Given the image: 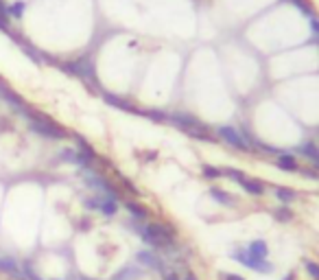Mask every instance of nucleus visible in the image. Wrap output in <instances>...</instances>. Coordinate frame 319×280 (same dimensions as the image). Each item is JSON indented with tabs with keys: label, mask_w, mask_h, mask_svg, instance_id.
Instances as JSON below:
<instances>
[{
	"label": "nucleus",
	"mask_w": 319,
	"mask_h": 280,
	"mask_svg": "<svg viewBox=\"0 0 319 280\" xmlns=\"http://www.w3.org/2000/svg\"><path fill=\"white\" fill-rule=\"evenodd\" d=\"M310 29H313V33L319 37V20H317V18H313V20H310Z\"/></svg>",
	"instance_id": "obj_28"
},
{
	"label": "nucleus",
	"mask_w": 319,
	"mask_h": 280,
	"mask_svg": "<svg viewBox=\"0 0 319 280\" xmlns=\"http://www.w3.org/2000/svg\"><path fill=\"white\" fill-rule=\"evenodd\" d=\"M223 175H227L230 179H234V182H238V184H243V179H245V173L240 169H232V166H227V169H223Z\"/></svg>",
	"instance_id": "obj_21"
},
{
	"label": "nucleus",
	"mask_w": 319,
	"mask_h": 280,
	"mask_svg": "<svg viewBox=\"0 0 319 280\" xmlns=\"http://www.w3.org/2000/svg\"><path fill=\"white\" fill-rule=\"evenodd\" d=\"M297 153H302L304 158H308L310 162H315V164L319 166V149L315 147L313 142H302L300 147H297Z\"/></svg>",
	"instance_id": "obj_13"
},
{
	"label": "nucleus",
	"mask_w": 319,
	"mask_h": 280,
	"mask_svg": "<svg viewBox=\"0 0 319 280\" xmlns=\"http://www.w3.org/2000/svg\"><path fill=\"white\" fill-rule=\"evenodd\" d=\"M302 175H306V177H310V179H319V175L313 173V169H304L302 171Z\"/></svg>",
	"instance_id": "obj_29"
},
{
	"label": "nucleus",
	"mask_w": 319,
	"mask_h": 280,
	"mask_svg": "<svg viewBox=\"0 0 319 280\" xmlns=\"http://www.w3.org/2000/svg\"><path fill=\"white\" fill-rule=\"evenodd\" d=\"M275 195H278V199L282 201V204H291V201H295V197H297L293 188H284V186L275 188Z\"/></svg>",
	"instance_id": "obj_17"
},
{
	"label": "nucleus",
	"mask_w": 319,
	"mask_h": 280,
	"mask_svg": "<svg viewBox=\"0 0 319 280\" xmlns=\"http://www.w3.org/2000/svg\"><path fill=\"white\" fill-rule=\"evenodd\" d=\"M135 261L140 262V265L149 267V269H157V271H164L162 269V261L155 256L153 252H149V249H142V252L135 254Z\"/></svg>",
	"instance_id": "obj_7"
},
{
	"label": "nucleus",
	"mask_w": 319,
	"mask_h": 280,
	"mask_svg": "<svg viewBox=\"0 0 319 280\" xmlns=\"http://www.w3.org/2000/svg\"><path fill=\"white\" fill-rule=\"evenodd\" d=\"M168 121H173L179 129H184L186 134H190V138L197 140H210L208 136V127L199 121V118L190 116V114H184V112H175L168 116Z\"/></svg>",
	"instance_id": "obj_2"
},
{
	"label": "nucleus",
	"mask_w": 319,
	"mask_h": 280,
	"mask_svg": "<svg viewBox=\"0 0 319 280\" xmlns=\"http://www.w3.org/2000/svg\"><path fill=\"white\" fill-rule=\"evenodd\" d=\"M273 217L278 219V221L286 223V221H291V219H293V212L286 208V206H280V208H275V210H273Z\"/></svg>",
	"instance_id": "obj_19"
},
{
	"label": "nucleus",
	"mask_w": 319,
	"mask_h": 280,
	"mask_svg": "<svg viewBox=\"0 0 319 280\" xmlns=\"http://www.w3.org/2000/svg\"><path fill=\"white\" fill-rule=\"evenodd\" d=\"M184 280H197V278L192 274H186V276H184Z\"/></svg>",
	"instance_id": "obj_32"
},
{
	"label": "nucleus",
	"mask_w": 319,
	"mask_h": 280,
	"mask_svg": "<svg viewBox=\"0 0 319 280\" xmlns=\"http://www.w3.org/2000/svg\"><path fill=\"white\" fill-rule=\"evenodd\" d=\"M240 186H243L245 192H249V195H256V197L265 195V184L258 182V179H247V177H245Z\"/></svg>",
	"instance_id": "obj_14"
},
{
	"label": "nucleus",
	"mask_w": 319,
	"mask_h": 280,
	"mask_svg": "<svg viewBox=\"0 0 319 280\" xmlns=\"http://www.w3.org/2000/svg\"><path fill=\"white\" fill-rule=\"evenodd\" d=\"M26 121H29L31 131H35V134L42 136V138H48V140H61V138H66L64 127H59L55 121H50L48 116L35 112V109H29V114H26Z\"/></svg>",
	"instance_id": "obj_1"
},
{
	"label": "nucleus",
	"mask_w": 319,
	"mask_h": 280,
	"mask_svg": "<svg viewBox=\"0 0 319 280\" xmlns=\"http://www.w3.org/2000/svg\"><path fill=\"white\" fill-rule=\"evenodd\" d=\"M203 177H208V179H218V177H223V169H218V166H212V164H203Z\"/></svg>",
	"instance_id": "obj_18"
},
{
	"label": "nucleus",
	"mask_w": 319,
	"mask_h": 280,
	"mask_svg": "<svg viewBox=\"0 0 319 280\" xmlns=\"http://www.w3.org/2000/svg\"><path fill=\"white\" fill-rule=\"evenodd\" d=\"M99 212H103L105 217H114L118 212V199H109V197H101V208Z\"/></svg>",
	"instance_id": "obj_15"
},
{
	"label": "nucleus",
	"mask_w": 319,
	"mask_h": 280,
	"mask_svg": "<svg viewBox=\"0 0 319 280\" xmlns=\"http://www.w3.org/2000/svg\"><path fill=\"white\" fill-rule=\"evenodd\" d=\"M217 134L221 136V140H225L227 144H232L234 149H238V151H249V144H247V140H245V136L240 134L238 129H234L232 125H221L217 129Z\"/></svg>",
	"instance_id": "obj_4"
},
{
	"label": "nucleus",
	"mask_w": 319,
	"mask_h": 280,
	"mask_svg": "<svg viewBox=\"0 0 319 280\" xmlns=\"http://www.w3.org/2000/svg\"><path fill=\"white\" fill-rule=\"evenodd\" d=\"M0 31H2V33H11V29H9V22H4L2 18H0Z\"/></svg>",
	"instance_id": "obj_30"
},
{
	"label": "nucleus",
	"mask_w": 319,
	"mask_h": 280,
	"mask_svg": "<svg viewBox=\"0 0 319 280\" xmlns=\"http://www.w3.org/2000/svg\"><path fill=\"white\" fill-rule=\"evenodd\" d=\"M245 249L256 258H267V254H269V247H267V243L262 239H256V241H252V243H247Z\"/></svg>",
	"instance_id": "obj_12"
},
{
	"label": "nucleus",
	"mask_w": 319,
	"mask_h": 280,
	"mask_svg": "<svg viewBox=\"0 0 319 280\" xmlns=\"http://www.w3.org/2000/svg\"><path fill=\"white\" fill-rule=\"evenodd\" d=\"M230 258H232V261H236V262H240V265H245L247 269L258 271V274H271V271H273V265H271L267 258L252 256V254H249L245 247H236L234 252H230Z\"/></svg>",
	"instance_id": "obj_3"
},
{
	"label": "nucleus",
	"mask_w": 319,
	"mask_h": 280,
	"mask_svg": "<svg viewBox=\"0 0 319 280\" xmlns=\"http://www.w3.org/2000/svg\"><path fill=\"white\" fill-rule=\"evenodd\" d=\"M282 280H295V276H293V274H288V276H284Z\"/></svg>",
	"instance_id": "obj_33"
},
{
	"label": "nucleus",
	"mask_w": 319,
	"mask_h": 280,
	"mask_svg": "<svg viewBox=\"0 0 319 280\" xmlns=\"http://www.w3.org/2000/svg\"><path fill=\"white\" fill-rule=\"evenodd\" d=\"M0 271H2V274H9L11 278L24 280V276H22V269L17 267V262L13 261V258H0Z\"/></svg>",
	"instance_id": "obj_8"
},
{
	"label": "nucleus",
	"mask_w": 319,
	"mask_h": 280,
	"mask_svg": "<svg viewBox=\"0 0 319 280\" xmlns=\"http://www.w3.org/2000/svg\"><path fill=\"white\" fill-rule=\"evenodd\" d=\"M291 2L295 4V7L300 9V11H304V16H308L310 20H313V18H315V9L310 7V4L306 2V0H291Z\"/></svg>",
	"instance_id": "obj_22"
},
{
	"label": "nucleus",
	"mask_w": 319,
	"mask_h": 280,
	"mask_svg": "<svg viewBox=\"0 0 319 280\" xmlns=\"http://www.w3.org/2000/svg\"><path fill=\"white\" fill-rule=\"evenodd\" d=\"M59 158H61L64 162H72V164H77V162H79V153H77V149H64Z\"/></svg>",
	"instance_id": "obj_23"
},
{
	"label": "nucleus",
	"mask_w": 319,
	"mask_h": 280,
	"mask_svg": "<svg viewBox=\"0 0 319 280\" xmlns=\"http://www.w3.org/2000/svg\"><path fill=\"white\" fill-rule=\"evenodd\" d=\"M140 276H142V271L138 269V267L134 265H127L125 269H120L116 276H114V280H138Z\"/></svg>",
	"instance_id": "obj_16"
},
{
	"label": "nucleus",
	"mask_w": 319,
	"mask_h": 280,
	"mask_svg": "<svg viewBox=\"0 0 319 280\" xmlns=\"http://www.w3.org/2000/svg\"><path fill=\"white\" fill-rule=\"evenodd\" d=\"M122 179V184H125V186H127V191H129V192H134V195H140V191H138V188H135V184L134 182H129V179H125V177H120Z\"/></svg>",
	"instance_id": "obj_27"
},
{
	"label": "nucleus",
	"mask_w": 319,
	"mask_h": 280,
	"mask_svg": "<svg viewBox=\"0 0 319 280\" xmlns=\"http://www.w3.org/2000/svg\"><path fill=\"white\" fill-rule=\"evenodd\" d=\"M7 11H9V18H20L22 11H24V2H13V4H9Z\"/></svg>",
	"instance_id": "obj_24"
},
{
	"label": "nucleus",
	"mask_w": 319,
	"mask_h": 280,
	"mask_svg": "<svg viewBox=\"0 0 319 280\" xmlns=\"http://www.w3.org/2000/svg\"><path fill=\"white\" fill-rule=\"evenodd\" d=\"M304 267H306V271H308L310 278H313V280H319V262L310 261V258H304Z\"/></svg>",
	"instance_id": "obj_20"
},
{
	"label": "nucleus",
	"mask_w": 319,
	"mask_h": 280,
	"mask_svg": "<svg viewBox=\"0 0 319 280\" xmlns=\"http://www.w3.org/2000/svg\"><path fill=\"white\" fill-rule=\"evenodd\" d=\"M208 195L212 197L214 201H218V204H223V206H227V208H230V206H234V197L230 195V192L227 191H223V188H217V186H212V188H208Z\"/></svg>",
	"instance_id": "obj_9"
},
{
	"label": "nucleus",
	"mask_w": 319,
	"mask_h": 280,
	"mask_svg": "<svg viewBox=\"0 0 319 280\" xmlns=\"http://www.w3.org/2000/svg\"><path fill=\"white\" fill-rule=\"evenodd\" d=\"M275 162H278V166H280V169H284V171H297L295 156L288 153V151H280L278 156H275Z\"/></svg>",
	"instance_id": "obj_10"
},
{
	"label": "nucleus",
	"mask_w": 319,
	"mask_h": 280,
	"mask_svg": "<svg viewBox=\"0 0 319 280\" xmlns=\"http://www.w3.org/2000/svg\"><path fill=\"white\" fill-rule=\"evenodd\" d=\"M134 230L142 236V241L147 245H151V247H164V243H162V239L157 236V232L153 230V226H135L134 223Z\"/></svg>",
	"instance_id": "obj_5"
},
{
	"label": "nucleus",
	"mask_w": 319,
	"mask_h": 280,
	"mask_svg": "<svg viewBox=\"0 0 319 280\" xmlns=\"http://www.w3.org/2000/svg\"><path fill=\"white\" fill-rule=\"evenodd\" d=\"M83 206H85L87 210H99L101 208V197H85V199H83Z\"/></svg>",
	"instance_id": "obj_25"
},
{
	"label": "nucleus",
	"mask_w": 319,
	"mask_h": 280,
	"mask_svg": "<svg viewBox=\"0 0 319 280\" xmlns=\"http://www.w3.org/2000/svg\"><path fill=\"white\" fill-rule=\"evenodd\" d=\"M103 99H105V103H107V105H114V107L122 109V112H135V114H142L138 107H135L134 103H129V101L120 99V96H116V94H109V92H105Z\"/></svg>",
	"instance_id": "obj_6"
},
{
	"label": "nucleus",
	"mask_w": 319,
	"mask_h": 280,
	"mask_svg": "<svg viewBox=\"0 0 319 280\" xmlns=\"http://www.w3.org/2000/svg\"><path fill=\"white\" fill-rule=\"evenodd\" d=\"M221 280H245L243 276H238V274H227V271H221Z\"/></svg>",
	"instance_id": "obj_26"
},
{
	"label": "nucleus",
	"mask_w": 319,
	"mask_h": 280,
	"mask_svg": "<svg viewBox=\"0 0 319 280\" xmlns=\"http://www.w3.org/2000/svg\"><path fill=\"white\" fill-rule=\"evenodd\" d=\"M164 280H179V276H177V274H166Z\"/></svg>",
	"instance_id": "obj_31"
},
{
	"label": "nucleus",
	"mask_w": 319,
	"mask_h": 280,
	"mask_svg": "<svg viewBox=\"0 0 319 280\" xmlns=\"http://www.w3.org/2000/svg\"><path fill=\"white\" fill-rule=\"evenodd\" d=\"M125 208L129 210L131 217H134L135 221H147V219H149V210L144 208V206H140L138 201H131V199H129V201L125 204Z\"/></svg>",
	"instance_id": "obj_11"
}]
</instances>
